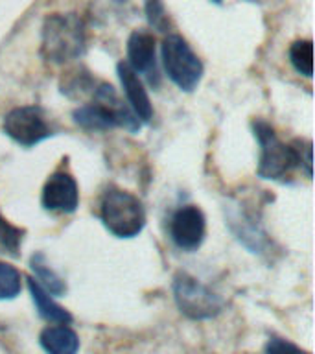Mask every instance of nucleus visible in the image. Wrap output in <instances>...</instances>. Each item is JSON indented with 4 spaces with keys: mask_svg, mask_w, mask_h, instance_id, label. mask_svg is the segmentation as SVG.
I'll return each mask as SVG.
<instances>
[{
    "mask_svg": "<svg viewBox=\"0 0 315 354\" xmlns=\"http://www.w3.org/2000/svg\"><path fill=\"white\" fill-rule=\"evenodd\" d=\"M94 102L90 105L77 107L72 116L77 126L88 131H107L111 127H124L127 131L137 133L142 127V120L135 111L118 98L115 87L109 83H98L93 91Z\"/></svg>",
    "mask_w": 315,
    "mask_h": 354,
    "instance_id": "1",
    "label": "nucleus"
},
{
    "mask_svg": "<svg viewBox=\"0 0 315 354\" xmlns=\"http://www.w3.org/2000/svg\"><path fill=\"white\" fill-rule=\"evenodd\" d=\"M85 24L76 13H52L44 19L41 54L50 63H68L85 52Z\"/></svg>",
    "mask_w": 315,
    "mask_h": 354,
    "instance_id": "2",
    "label": "nucleus"
},
{
    "mask_svg": "<svg viewBox=\"0 0 315 354\" xmlns=\"http://www.w3.org/2000/svg\"><path fill=\"white\" fill-rule=\"evenodd\" d=\"M99 218L118 238H133L146 225V212L137 196L122 188H107L99 203Z\"/></svg>",
    "mask_w": 315,
    "mask_h": 354,
    "instance_id": "3",
    "label": "nucleus"
},
{
    "mask_svg": "<svg viewBox=\"0 0 315 354\" xmlns=\"http://www.w3.org/2000/svg\"><path fill=\"white\" fill-rule=\"evenodd\" d=\"M253 131L260 144L258 176L267 181H286L293 168H298L293 146L282 142L273 126L264 120H254Z\"/></svg>",
    "mask_w": 315,
    "mask_h": 354,
    "instance_id": "4",
    "label": "nucleus"
},
{
    "mask_svg": "<svg viewBox=\"0 0 315 354\" xmlns=\"http://www.w3.org/2000/svg\"><path fill=\"white\" fill-rule=\"evenodd\" d=\"M162 63L171 82L184 93L198 88L204 66L190 44L177 33H170L162 41Z\"/></svg>",
    "mask_w": 315,
    "mask_h": 354,
    "instance_id": "5",
    "label": "nucleus"
},
{
    "mask_svg": "<svg viewBox=\"0 0 315 354\" xmlns=\"http://www.w3.org/2000/svg\"><path fill=\"white\" fill-rule=\"evenodd\" d=\"M173 297L175 303L190 319H210L221 312V299L210 288L193 279L188 273H177L173 279Z\"/></svg>",
    "mask_w": 315,
    "mask_h": 354,
    "instance_id": "6",
    "label": "nucleus"
},
{
    "mask_svg": "<svg viewBox=\"0 0 315 354\" xmlns=\"http://www.w3.org/2000/svg\"><path fill=\"white\" fill-rule=\"evenodd\" d=\"M2 129L11 140H15L24 148H32L35 144L52 137V127L43 109L35 105H22V107L11 109L4 116Z\"/></svg>",
    "mask_w": 315,
    "mask_h": 354,
    "instance_id": "7",
    "label": "nucleus"
},
{
    "mask_svg": "<svg viewBox=\"0 0 315 354\" xmlns=\"http://www.w3.org/2000/svg\"><path fill=\"white\" fill-rule=\"evenodd\" d=\"M207 232L203 210L195 205H184L175 210L170 221V236L182 251H195L201 248Z\"/></svg>",
    "mask_w": 315,
    "mask_h": 354,
    "instance_id": "8",
    "label": "nucleus"
},
{
    "mask_svg": "<svg viewBox=\"0 0 315 354\" xmlns=\"http://www.w3.org/2000/svg\"><path fill=\"white\" fill-rule=\"evenodd\" d=\"M41 203L50 212L70 214L79 205V188L76 179L65 170L54 171L43 187Z\"/></svg>",
    "mask_w": 315,
    "mask_h": 354,
    "instance_id": "9",
    "label": "nucleus"
},
{
    "mask_svg": "<svg viewBox=\"0 0 315 354\" xmlns=\"http://www.w3.org/2000/svg\"><path fill=\"white\" fill-rule=\"evenodd\" d=\"M116 71H118V77H120L122 88L126 93L129 107L135 111V115L142 122L151 120L153 118V105H151V100H149L142 80L138 77V72L133 71L131 66L127 65V61H120Z\"/></svg>",
    "mask_w": 315,
    "mask_h": 354,
    "instance_id": "10",
    "label": "nucleus"
},
{
    "mask_svg": "<svg viewBox=\"0 0 315 354\" xmlns=\"http://www.w3.org/2000/svg\"><path fill=\"white\" fill-rule=\"evenodd\" d=\"M127 65L135 72H149L155 66V37L146 30H135L127 39Z\"/></svg>",
    "mask_w": 315,
    "mask_h": 354,
    "instance_id": "11",
    "label": "nucleus"
},
{
    "mask_svg": "<svg viewBox=\"0 0 315 354\" xmlns=\"http://www.w3.org/2000/svg\"><path fill=\"white\" fill-rule=\"evenodd\" d=\"M229 223H231L232 232L236 234V238L240 242L249 248L253 253H264L267 245H269V240L265 236V232L262 231V227L258 225V221H254L253 216L245 214V212H240L238 210L236 214L229 218Z\"/></svg>",
    "mask_w": 315,
    "mask_h": 354,
    "instance_id": "12",
    "label": "nucleus"
},
{
    "mask_svg": "<svg viewBox=\"0 0 315 354\" xmlns=\"http://www.w3.org/2000/svg\"><path fill=\"white\" fill-rule=\"evenodd\" d=\"M39 343L48 354H77L79 351V337L76 332L61 323L46 326L39 336Z\"/></svg>",
    "mask_w": 315,
    "mask_h": 354,
    "instance_id": "13",
    "label": "nucleus"
},
{
    "mask_svg": "<svg viewBox=\"0 0 315 354\" xmlns=\"http://www.w3.org/2000/svg\"><path fill=\"white\" fill-rule=\"evenodd\" d=\"M28 290L32 293L33 303L37 306L41 317H44L50 323H61V325H68L70 323L72 315L63 306L55 303L52 295L33 277H28Z\"/></svg>",
    "mask_w": 315,
    "mask_h": 354,
    "instance_id": "14",
    "label": "nucleus"
},
{
    "mask_svg": "<svg viewBox=\"0 0 315 354\" xmlns=\"http://www.w3.org/2000/svg\"><path fill=\"white\" fill-rule=\"evenodd\" d=\"M32 270L35 271V275L39 279V284L50 293V295H63L65 293V282L61 281V277L55 271L50 270V266L46 264L43 253H35L30 260Z\"/></svg>",
    "mask_w": 315,
    "mask_h": 354,
    "instance_id": "15",
    "label": "nucleus"
},
{
    "mask_svg": "<svg viewBox=\"0 0 315 354\" xmlns=\"http://www.w3.org/2000/svg\"><path fill=\"white\" fill-rule=\"evenodd\" d=\"M289 61L293 68L306 77L314 74V44L309 39H298L289 46Z\"/></svg>",
    "mask_w": 315,
    "mask_h": 354,
    "instance_id": "16",
    "label": "nucleus"
},
{
    "mask_svg": "<svg viewBox=\"0 0 315 354\" xmlns=\"http://www.w3.org/2000/svg\"><path fill=\"white\" fill-rule=\"evenodd\" d=\"M21 271L15 266L0 262V301L15 299L21 293Z\"/></svg>",
    "mask_w": 315,
    "mask_h": 354,
    "instance_id": "17",
    "label": "nucleus"
},
{
    "mask_svg": "<svg viewBox=\"0 0 315 354\" xmlns=\"http://www.w3.org/2000/svg\"><path fill=\"white\" fill-rule=\"evenodd\" d=\"M22 238H24V231L19 229V227L11 225L0 212V248L10 254H19Z\"/></svg>",
    "mask_w": 315,
    "mask_h": 354,
    "instance_id": "18",
    "label": "nucleus"
},
{
    "mask_svg": "<svg viewBox=\"0 0 315 354\" xmlns=\"http://www.w3.org/2000/svg\"><path fill=\"white\" fill-rule=\"evenodd\" d=\"M146 15H148L149 26L159 30V32H168V13L162 4V0H146Z\"/></svg>",
    "mask_w": 315,
    "mask_h": 354,
    "instance_id": "19",
    "label": "nucleus"
},
{
    "mask_svg": "<svg viewBox=\"0 0 315 354\" xmlns=\"http://www.w3.org/2000/svg\"><path fill=\"white\" fill-rule=\"evenodd\" d=\"M292 146L293 151H295V157H297V166L304 168L306 176L312 177V142L304 140V138H297Z\"/></svg>",
    "mask_w": 315,
    "mask_h": 354,
    "instance_id": "20",
    "label": "nucleus"
},
{
    "mask_svg": "<svg viewBox=\"0 0 315 354\" xmlns=\"http://www.w3.org/2000/svg\"><path fill=\"white\" fill-rule=\"evenodd\" d=\"M264 354H309L306 351H303L300 347H297L295 343L287 342V339H282V337H271L267 345H265Z\"/></svg>",
    "mask_w": 315,
    "mask_h": 354,
    "instance_id": "21",
    "label": "nucleus"
},
{
    "mask_svg": "<svg viewBox=\"0 0 315 354\" xmlns=\"http://www.w3.org/2000/svg\"><path fill=\"white\" fill-rule=\"evenodd\" d=\"M212 2H214V4H221L223 0H212Z\"/></svg>",
    "mask_w": 315,
    "mask_h": 354,
    "instance_id": "22",
    "label": "nucleus"
},
{
    "mask_svg": "<svg viewBox=\"0 0 315 354\" xmlns=\"http://www.w3.org/2000/svg\"><path fill=\"white\" fill-rule=\"evenodd\" d=\"M116 2H126V0H116Z\"/></svg>",
    "mask_w": 315,
    "mask_h": 354,
    "instance_id": "23",
    "label": "nucleus"
}]
</instances>
